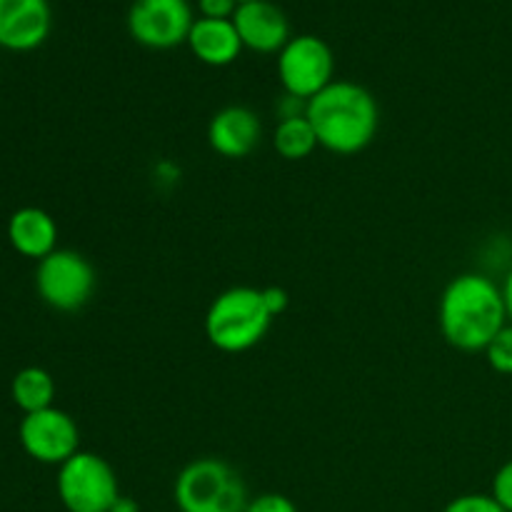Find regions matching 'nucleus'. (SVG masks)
I'll return each instance as SVG.
<instances>
[{"label": "nucleus", "instance_id": "nucleus-5", "mask_svg": "<svg viewBox=\"0 0 512 512\" xmlns=\"http://www.w3.org/2000/svg\"><path fill=\"white\" fill-rule=\"evenodd\" d=\"M58 498L68 512H110L120 498L118 475L100 455L78 450L58 468Z\"/></svg>", "mask_w": 512, "mask_h": 512}, {"label": "nucleus", "instance_id": "nucleus-20", "mask_svg": "<svg viewBox=\"0 0 512 512\" xmlns=\"http://www.w3.org/2000/svg\"><path fill=\"white\" fill-rule=\"evenodd\" d=\"M490 495H493L505 510L512 512V460H508V463H503L498 468V473H495L493 478V490H490Z\"/></svg>", "mask_w": 512, "mask_h": 512}, {"label": "nucleus", "instance_id": "nucleus-2", "mask_svg": "<svg viewBox=\"0 0 512 512\" xmlns=\"http://www.w3.org/2000/svg\"><path fill=\"white\" fill-rule=\"evenodd\" d=\"M305 115L318 135L320 148L335 155L363 153L380 128L378 100L353 80H333L308 100Z\"/></svg>", "mask_w": 512, "mask_h": 512}, {"label": "nucleus", "instance_id": "nucleus-15", "mask_svg": "<svg viewBox=\"0 0 512 512\" xmlns=\"http://www.w3.org/2000/svg\"><path fill=\"white\" fill-rule=\"evenodd\" d=\"M10 395L25 415L38 413V410L53 408L55 380L48 370L30 365V368L15 373L13 383H10Z\"/></svg>", "mask_w": 512, "mask_h": 512}, {"label": "nucleus", "instance_id": "nucleus-3", "mask_svg": "<svg viewBox=\"0 0 512 512\" xmlns=\"http://www.w3.org/2000/svg\"><path fill=\"white\" fill-rule=\"evenodd\" d=\"M273 320L265 308L263 290L235 285L210 303L205 313V338L220 353H248L268 335Z\"/></svg>", "mask_w": 512, "mask_h": 512}, {"label": "nucleus", "instance_id": "nucleus-16", "mask_svg": "<svg viewBox=\"0 0 512 512\" xmlns=\"http://www.w3.org/2000/svg\"><path fill=\"white\" fill-rule=\"evenodd\" d=\"M273 145L278 150L280 158L285 160H305L313 155L318 148V135H315L313 125H310L308 115H298V118L280 120L278 128L273 133Z\"/></svg>", "mask_w": 512, "mask_h": 512}, {"label": "nucleus", "instance_id": "nucleus-13", "mask_svg": "<svg viewBox=\"0 0 512 512\" xmlns=\"http://www.w3.org/2000/svg\"><path fill=\"white\" fill-rule=\"evenodd\" d=\"M8 240L23 258L43 260L58 250V225L43 208H20L8 220Z\"/></svg>", "mask_w": 512, "mask_h": 512}, {"label": "nucleus", "instance_id": "nucleus-19", "mask_svg": "<svg viewBox=\"0 0 512 512\" xmlns=\"http://www.w3.org/2000/svg\"><path fill=\"white\" fill-rule=\"evenodd\" d=\"M245 512H298V505L280 493H263L258 498L248 500Z\"/></svg>", "mask_w": 512, "mask_h": 512}, {"label": "nucleus", "instance_id": "nucleus-10", "mask_svg": "<svg viewBox=\"0 0 512 512\" xmlns=\"http://www.w3.org/2000/svg\"><path fill=\"white\" fill-rule=\"evenodd\" d=\"M233 25L238 30L243 48L260 55L280 53L290 40L288 18L270 0L238 5V10L233 15Z\"/></svg>", "mask_w": 512, "mask_h": 512}, {"label": "nucleus", "instance_id": "nucleus-25", "mask_svg": "<svg viewBox=\"0 0 512 512\" xmlns=\"http://www.w3.org/2000/svg\"><path fill=\"white\" fill-rule=\"evenodd\" d=\"M238 3L240 5H243V3H258V0H238Z\"/></svg>", "mask_w": 512, "mask_h": 512}, {"label": "nucleus", "instance_id": "nucleus-22", "mask_svg": "<svg viewBox=\"0 0 512 512\" xmlns=\"http://www.w3.org/2000/svg\"><path fill=\"white\" fill-rule=\"evenodd\" d=\"M263 300H265V308L270 310V315H273V318H280V315H283L290 305V295L285 293L283 288H278V285L263 288Z\"/></svg>", "mask_w": 512, "mask_h": 512}, {"label": "nucleus", "instance_id": "nucleus-4", "mask_svg": "<svg viewBox=\"0 0 512 512\" xmlns=\"http://www.w3.org/2000/svg\"><path fill=\"white\" fill-rule=\"evenodd\" d=\"M175 505L180 512H245L248 488L233 465L220 458H198L175 478Z\"/></svg>", "mask_w": 512, "mask_h": 512}, {"label": "nucleus", "instance_id": "nucleus-17", "mask_svg": "<svg viewBox=\"0 0 512 512\" xmlns=\"http://www.w3.org/2000/svg\"><path fill=\"white\" fill-rule=\"evenodd\" d=\"M485 360L500 375H512V323L505 325L485 348Z\"/></svg>", "mask_w": 512, "mask_h": 512}, {"label": "nucleus", "instance_id": "nucleus-11", "mask_svg": "<svg viewBox=\"0 0 512 512\" xmlns=\"http://www.w3.org/2000/svg\"><path fill=\"white\" fill-rule=\"evenodd\" d=\"M50 33L48 0H0V45L15 53L35 50Z\"/></svg>", "mask_w": 512, "mask_h": 512}, {"label": "nucleus", "instance_id": "nucleus-23", "mask_svg": "<svg viewBox=\"0 0 512 512\" xmlns=\"http://www.w3.org/2000/svg\"><path fill=\"white\" fill-rule=\"evenodd\" d=\"M110 512H140V508L133 498H128V495H120V498L115 500L113 510Z\"/></svg>", "mask_w": 512, "mask_h": 512}, {"label": "nucleus", "instance_id": "nucleus-7", "mask_svg": "<svg viewBox=\"0 0 512 512\" xmlns=\"http://www.w3.org/2000/svg\"><path fill=\"white\" fill-rule=\"evenodd\" d=\"M278 78L288 95L310 100L335 78V55L318 35H295L278 53Z\"/></svg>", "mask_w": 512, "mask_h": 512}, {"label": "nucleus", "instance_id": "nucleus-21", "mask_svg": "<svg viewBox=\"0 0 512 512\" xmlns=\"http://www.w3.org/2000/svg\"><path fill=\"white\" fill-rule=\"evenodd\" d=\"M238 5V0H198L200 18L213 20H233Z\"/></svg>", "mask_w": 512, "mask_h": 512}, {"label": "nucleus", "instance_id": "nucleus-8", "mask_svg": "<svg viewBox=\"0 0 512 512\" xmlns=\"http://www.w3.org/2000/svg\"><path fill=\"white\" fill-rule=\"evenodd\" d=\"M193 23L188 0H133L128 10L130 38L150 50H170L188 43Z\"/></svg>", "mask_w": 512, "mask_h": 512}, {"label": "nucleus", "instance_id": "nucleus-6", "mask_svg": "<svg viewBox=\"0 0 512 512\" xmlns=\"http://www.w3.org/2000/svg\"><path fill=\"white\" fill-rule=\"evenodd\" d=\"M95 270L88 258L75 250H53L48 258L38 260L35 290L40 300L60 313H75L85 308L95 293Z\"/></svg>", "mask_w": 512, "mask_h": 512}, {"label": "nucleus", "instance_id": "nucleus-9", "mask_svg": "<svg viewBox=\"0 0 512 512\" xmlns=\"http://www.w3.org/2000/svg\"><path fill=\"white\" fill-rule=\"evenodd\" d=\"M18 440L30 458L58 468L80 450L78 423L60 408H45L25 415L20 420Z\"/></svg>", "mask_w": 512, "mask_h": 512}, {"label": "nucleus", "instance_id": "nucleus-1", "mask_svg": "<svg viewBox=\"0 0 512 512\" xmlns=\"http://www.w3.org/2000/svg\"><path fill=\"white\" fill-rule=\"evenodd\" d=\"M503 285L485 273H463L445 285L438 305L443 338L463 353H485L490 340L508 325Z\"/></svg>", "mask_w": 512, "mask_h": 512}, {"label": "nucleus", "instance_id": "nucleus-14", "mask_svg": "<svg viewBox=\"0 0 512 512\" xmlns=\"http://www.w3.org/2000/svg\"><path fill=\"white\" fill-rule=\"evenodd\" d=\"M188 48L200 63L210 65V68H225L243 53V43H240L233 20L213 18H195L188 35Z\"/></svg>", "mask_w": 512, "mask_h": 512}, {"label": "nucleus", "instance_id": "nucleus-18", "mask_svg": "<svg viewBox=\"0 0 512 512\" xmlns=\"http://www.w3.org/2000/svg\"><path fill=\"white\" fill-rule=\"evenodd\" d=\"M443 512H508L490 493H465L450 500Z\"/></svg>", "mask_w": 512, "mask_h": 512}, {"label": "nucleus", "instance_id": "nucleus-24", "mask_svg": "<svg viewBox=\"0 0 512 512\" xmlns=\"http://www.w3.org/2000/svg\"><path fill=\"white\" fill-rule=\"evenodd\" d=\"M503 298H505V308H508V320L512 323V268L508 270L503 280Z\"/></svg>", "mask_w": 512, "mask_h": 512}, {"label": "nucleus", "instance_id": "nucleus-12", "mask_svg": "<svg viewBox=\"0 0 512 512\" xmlns=\"http://www.w3.org/2000/svg\"><path fill=\"white\" fill-rule=\"evenodd\" d=\"M260 138H263L260 118L245 105H228L210 118L208 143L223 158H248L260 145Z\"/></svg>", "mask_w": 512, "mask_h": 512}]
</instances>
